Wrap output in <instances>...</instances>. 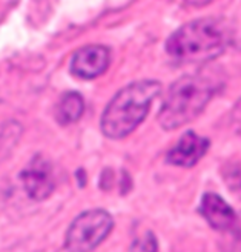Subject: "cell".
Here are the masks:
<instances>
[{
  "label": "cell",
  "instance_id": "cell-1",
  "mask_svg": "<svg viewBox=\"0 0 241 252\" xmlns=\"http://www.w3.org/2000/svg\"><path fill=\"white\" fill-rule=\"evenodd\" d=\"M221 88V75L217 71L201 69L183 75L171 85L158 112L163 129L174 131L192 123Z\"/></svg>",
  "mask_w": 241,
  "mask_h": 252
},
{
  "label": "cell",
  "instance_id": "cell-11",
  "mask_svg": "<svg viewBox=\"0 0 241 252\" xmlns=\"http://www.w3.org/2000/svg\"><path fill=\"white\" fill-rule=\"evenodd\" d=\"M184 2L192 8H201V6L209 5L212 0H184Z\"/></svg>",
  "mask_w": 241,
  "mask_h": 252
},
{
  "label": "cell",
  "instance_id": "cell-6",
  "mask_svg": "<svg viewBox=\"0 0 241 252\" xmlns=\"http://www.w3.org/2000/svg\"><path fill=\"white\" fill-rule=\"evenodd\" d=\"M111 63V51L103 45H88L75 51L71 60V74L82 80L103 75Z\"/></svg>",
  "mask_w": 241,
  "mask_h": 252
},
{
  "label": "cell",
  "instance_id": "cell-7",
  "mask_svg": "<svg viewBox=\"0 0 241 252\" xmlns=\"http://www.w3.org/2000/svg\"><path fill=\"white\" fill-rule=\"evenodd\" d=\"M211 142L206 137H201L192 131L186 132L179 143H177L166 156V160L171 165L180 166V168H192L205 157Z\"/></svg>",
  "mask_w": 241,
  "mask_h": 252
},
{
  "label": "cell",
  "instance_id": "cell-3",
  "mask_svg": "<svg viewBox=\"0 0 241 252\" xmlns=\"http://www.w3.org/2000/svg\"><path fill=\"white\" fill-rule=\"evenodd\" d=\"M160 93L161 83L157 80H138L124 86L105 108L100 120L101 132L112 140L131 135L146 119Z\"/></svg>",
  "mask_w": 241,
  "mask_h": 252
},
{
  "label": "cell",
  "instance_id": "cell-2",
  "mask_svg": "<svg viewBox=\"0 0 241 252\" xmlns=\"http://www.w3.org/2000/svg\"><path fill=\"white\" fill-rule=\"evenodd\" d=\"M232 28L220 19H198L183 25L166 42V53L179 62L201 63L221 56L232 43Z\"/></svg>",
  "mask_w": 241,
  "mask_h": 252
},
{
  "label": "cell",
  "instance_id": "cell-4",
  "mask_svg": "<svg viewBox=\"0 0 241 252\" xmlns=\"http://www.w3.org/2000/svg\"><path fill=\"white\" fill-rule=\"evenodd\" d=\"M114 229L111 214L103 209H91L82 212L66 231V251H92L103 243Z\"/></svg>",
  "mask_w": 241,
  "mask_h": 252
},
{
  "label": "cell",
  "instance_id": "cell-5",
  "mask_svg": "<svg viewBox=\"0 0 241 252\" xmlns=\"http://www.w3.org/2000/svg\"><path fill=\"white\" fill-rule=\"evenodd\" d=\"M20 180L27 195L34 201H43L53 195L56 177L51 161L43 156H35L20 174Z\"/></svg>",
  "mask_w": 241,
  "mask_h": 252
},
{
  "label": "cell",
  "instance_id": "cell-8",
  "mask_svg": "<svg viewBox=\"0 0 241 252\" xmlns=\"http://www.w3.org/2000/svg\"><path fill=\"white\" fill-rule=\"evenodd\" d=\"M200 212L217 231H231L237 223L235 211L217 194H206L203 197Z\"/></svg>",
  "mask_w": 241,
  "mask_h": 252
},
{
  "label": "cell",
  "instance_id": "cell-9",
  "mask_svg": "<svg viewBox=\"0 0 241 252\" xmlns=\"http://www.w3.org/2000/svg\"><path fill=\"white\" fill-rule=\"evenodd\" d=\"M85 112V100L79 93H65L56 103L54 117L59 125L68 126L72 123H77Z\"/></svg>",
  "mask_w": 241,
  "mask_h": 252
},
{
  "label": "cell",
  "instance_id": "cell-10",
  "mask_svg": "<svg viewBox=\"0 0 241 252\" xmlns=\"http://www.w3.org/2000/svg\"><path fill=\"white\" fill-rule=\"evenodd\" d=\"M232 125L234 128L241 132V98L237 102V105L234 106V111H232Z\"/></svg>",
  "mask_w": 241,
  "mask_h": 252
}]
</instances>
